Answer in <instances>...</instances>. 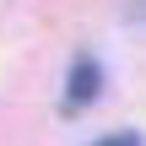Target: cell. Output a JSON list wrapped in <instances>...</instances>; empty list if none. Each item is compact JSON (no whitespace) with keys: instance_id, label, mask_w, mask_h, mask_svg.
<instances>
[{"instance_id":"1","label":"cell","mask_w":146,"mask_h":146,"mask_svg":"<svg viewBox=\"0 0 146 146\" xmlns=\"http://www.w3.org/2000/svg\"><path fill=\"white\" fill-rule=\"evenodd\" d=\"M103 92V70H98V60H76L70 65V92H65V108H81V103H92Z\"/></svg>"},{"instance_id":"2","label":"cell","mask_w":146,"mask_h":146,"mask_svg":"<svg viewBox=\"0 0 146 146\" xmlns=\"http://www.w3.org/2000/svg\"><path fill=\"white\" fill-rule=\"evenodd\" d=\"M92 146H141V135L135 130H119V135H103V141H92Z\"/></svg>"}]
</instances>
